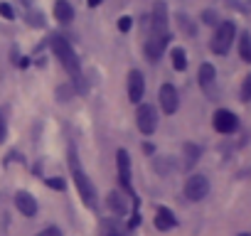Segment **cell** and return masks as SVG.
<instances>
[{"label":"cell","instance_id":"obj_9","mask_svg":"<svg viewBox=\"0 0 251 236\" xmlns=\"http://www.w3.org/2000/svg\"><path fill=\"white\" fill-rule=\"evenodd\" d=\"M168 42H170V35H151V40L146 42V57L151 62H158L163 57Z\"/></svg>","mask_w":251,"mask_h":236},{"label":"cell","instance_id":"obj_13","mask_svg":"<svg viewBox=\"0 0 251 236\" xmlns=\"http://www.w3.org/2000/svg\"><path fill=\"white\" fill-rule=\"evenodd\" d=\"M175 224H177L175 214H173L168 207H158V212H155V229H160V231H170Z\"/></svg>","mask_w":251,"mask_h":236},{"label":"cell","instance_id":"obj_22","mask_svg":"<svg viewBox=\"0 0 251 236\" xmlns=\"http://www.w3.org/2000/svg\"><path fill=\"white\" fill-rule=\"evenodd\" d=\"M0 15H3L5 20H15V10L8 3H0Z\"/></svg>","mask_w":251,"mask_h":236},{"label":"cell","instance_id":"obj_28","mask_svg":"<svg viewBox=\"0 0 251 236\" xmlns=\"http://www.w3.org/2000/svg\"><path fill=\"white\" fill-rule=\"evenodd\" d=\"M86 3H89V8H96V5H101V3H103V0H86Z\"/></svg>","mask_w":251,"mask_h":236},{"label":"cell","instance_id":"obj_8","mask_svg":"<svg viewBox=\"0 0 251 236\" xmlns=\"http://www.w3.org/2000/svg\"><path fill=\"white\" fill-rule=\"evenodd\" d=\"M151 27H153V35H168V5L163 0L153 5V18H151Z\"/></svg>","mask_w":251,"mask_h":236},{"label":"cell","instance_id":"obj_27","mask_svg":"<svg viewBox=\"0 0 251 236\" xmlns=\"http://www.w3.org/2000/svg\"><path fill=\"white\" fill-rule=\"evenodd\" d=\"M47 185H50V187H57V189H62V187H64V182H62V180H47Z\"/></svg>","mask_w":251,"mask_h":236},{"label":"cell","instance_id":"obj_10","mask_svg":"<svg viewBox=\"0 0 251 236\" xmlns=\"http://www.w3.org/2000/svg\"><path fill=\"white\" fill-rule=\"evenodd\" d=\"M158 98H160V106H163L165 113H175L177 106H180V96H177V89L173 84H163Z\"/></svg>","mask_w":251,"mask_h":236},{"label":"cell","instance_id":"obj_6","mask_svg":"<svg viewBox=\"0 0 251 236\" xmlns=\"http://www.w3.org/2000/svg\"><path fill=\"white\" fill-rule=\"evenodd\" d=\"M212 126H214L217 133H234V131L239 128V118H236L231 111L219 108V111L214 113V118H212Z\"/></svg>","mask_w":251,"mask_h":236},{"label":"cell","instance_id":"obj_23","mask_svg":"<svg viewBox=\"0 0 251 236\" xmlns=\"http://www.w3.org/2000/svg\"><path fill=\"white\" fill-rule=\"evenodd\" d=\"M131 25H133V18H128V15H123V18L118 20V30H121V32H128Z\"/></svg>","mask_w":251,"mask_h":236},{"label":"cell","instance_id":"obj_14","mask_svg":"<svg viewBox=\"0 0 251 236\" xmlns=\"http://www.w3.org/2000/svg\"><path fill=\"white\" fill-rule=\"evenodd\" d=\"M54 18L62 25H69L74 20V8H72L69 0H57V3H54Z\"/></svg>","mask_w":251,"mask_h":236},{"label":"cell","instance_id":"obj_15","mask_svg":"<svg viewBox=\"0 0 251 236\" xmlns=\"http://www.w3.org/2000/svg\"><path fill=\"white\" fill-rule=\"evenodd\" d=\"M106 207L113 212V214H126V209H128V207H126V197L121 194V192H111L108 197H106Z\"/></svg>","mask_w":251,"mask_h":236},{"label":"cell","instance_id":"obj_11","mask_svg":"<svg viewBox=\"0 0 251 236\" xmlns=\"http://www.w3.org/2000/svg\"><path fill=\"white\" fill-rule=\"evenodd\" d=\"M143 94H146V79L138 69H131L128 71V98L133 103H138L143 98Z\"/></svg>","mask_w":251,"mask_h":236},{"label":"cell","instance_id":"obj_18","mask_svg":"<svg viewBox=\"0 0 251 236\" xmlns=\"http://www.w3.org/2000/svg\"><path fill=\"white\" fill-rule=\"evenodd\" d=\"M239 57H241L244 62L251 64V37H249L246 32H244L241 40H239Z\"/></svg>","mask_w":251,"mask_h":236},{"label":"cell","instance_id":"obj_21","mask_svg":"<svg viewBox=\"0 0 251 236\" xmlns=\"http://www.w3.org/2000/svg\"><path fill=\"white\" fill-rule=\"evenodd\" d=\"M241 101H251V74L244 76V84H241Z\"/></svg>","mask_w":251,"mask_h":236},{"label":"cell","instance_id":"obj_5","mask_svg":"<svg viewBox=\"0 0 251 236\" xmlns=\"http://www.w3.org/2000/svg\"><path fill=\"white\" fill-rule=\"evenodd\" d=\"M209 194V180L204 177V175H192V177H187V182H185V197L190 199V202H200V199H204Z\"/></svg>","mask_w":251,"mask_h":236},{"label":"cell","instance_id":"obj_1","mask_svg":"<svg viewBox=\"0 0 251 236\" xmlns=\"http://www.w3.org/2000/svg\"><path fill=\"white\" fill-rule=\"evenodd\" d=\"M69 172H72V180H74V185H76V192H79L81 202H84L86 207H96V185H94V182L89 180V175L84 172V167H81V163H79L74 148H69Z\"/></svg>","mask_w":251,"mask_h":236},{"label":"cell","instance_id":"obj_17","mask_svg":"<svg viewBox=\"0 0 251 236\" xmlns=\"http://www.w3.org/2000/svg\"><path fill=\"white\" fill-rule=\"evenodd\" d=\"M170 59H173V69H175V71H185V69H187V54H185L182 47H175V49L170 52Z\"/></svg>","mask_w":251,"mask_h":236},{"label":"cell","instance_id":"obj_4","mask_svg":"<svg viewBox=\"0 0 251 236\" xmlns=\"http://www.w3.org/2000/svg\"><path fill=\"white\" fill-rule=\"evenodd\" d=\"M136 126L143 136H153L158 128V111L151 103H141L136 111Z\"/></svg>","mask_w":251,"mask_h":236},{"label":"cell","instance_id":"obj_26","mask_svg":"<svg viewBox=\"0 0 251 236\" xmlns=\"http://www.w3.org/2000/svg\"><path fill=\"white\" fill-rule=\"evenodd\" d=\"M202 20H204V23H207V25H214V20H217V15H214V13H212V10H207V13H204V15H202Z\"/></svg>","mask_w":251,"mask_h":236},{"label":"cell","instance_id":"obj_25","mask_svg":"<svg viewBox=\"0 0 251 236\" xmlns=\"http://www.w3.org/2000/svg\"><path fill=\"white\" fill-rule=\"evenodd\" d=\"M5 136H8V126H5V121H3V116H0V143L5 141Z\"/></svg>","mask_w":251,"mask_h":236},{"label":"cell","instance_id":"obj_2","mask_svg":"<svg viewBox=\"0 0 251 236\" xmlns=\"http://www.w3.org/2000/svg\"><path fill=\"white\" fill-rule=\"evenodd\" d=\"M50 45H52V52H54V57L59 59V64L67 69V74H69V76H74V79H79V74H81V67H79L76 52L72 49L69 40H64L62 35H54Z\"/></svg>","mask_w":251,"mask_h":236},{"label":"cell","instance_id":"obj_16","mask_svg":"<svg viewBox=\"0 0 251 236\" xmlns=\"http://www.w3.org/2000/svg\"><path fill=\"white\" fill-rule=\"evenodd\" d=\"M214 79H217L214 67H212V64H202V67H200V86H202L204 91H209L212 84H214Z\"/></svg>","mask_w":251,"mask_h":236},{"label":"cell","instance_id":"obj_30","mask_svg":"<svg viewBox=\"0 0 251 236\" xmlns=\"http://www.w3.org/2000/svg\"><path fill=\"white\" fill-rule=\"evenodd\" d=\"M239 236H251V234H239Z\"/></svg>","mask_w":251,"mask_h":236},{"label":"cell","instance_id":"obj_24","mask_svg":"<svg viewBox=\"0 0 251 236\" xmlns=\"http://www.w3.org/2000/svg\"><path fill=\"white\" fill-rule=\"evenodd\" d=\"M37 236H62V231L57 229V226H47L45 231H40Z\"/></svg>","mask_w":251,"mask_h":236},{"label":"cell","instance_id":"obj_3","mask_svg":"<svg viewBox=\"0 0 251 236\" xmlns=\"http://www.w3.org/2000/svg\"><path fill=\"white\" fill-rule=\"evenodd\" d=\"M234 37H236V27H234V23L224 20V23L217 27V32H214V37H212V42H209L212 52H214V54H226L229 47H231V42H234Z\"/></svg>","mask_w":251,"mask_h":236},{"label":"cell","instance_id":"obj_20","mask_svg":"<svg viewBox=\"0 0 251 236\" xmlns=\"http://www.w3.org/2000/svg\"><path fill=\"white\" fill-rule=\"evenodd\" d=\"M27 23H30V27H45V15L42 13H27Z\"/></svg>","mask_w":251,"mask_h":236},{"label":"cell","instance_id":"obj_19","mask_svg":"<svg viewBox=\"0 0 251 236\" xmlns=\"http://www.w3.org/2000/svg\"><path fill=\"white\" fill-rule=\"evenodd\" d=\"M185 158H187V160H185V167H192V165L200 160V148L192 145V143H187V145H185Z\"/></svg>","mask_w":251,"mask_h":236},{"label":"cell","instance_id":"obj_7","mask_svg":"<svg viewBox=\"0 0 251 236\" xmlns=\"http://www.w3.org/2000/svg\"><path fill=\"white\" fill-rule=\"evenodd\" d=\"M116 165H118V182H121V187L128 194H133V189H131V158H128V153L118 150L116 153Z\"/></svg>","mask_w":251,"mask_h":236},{"label":"cell","instance_id":"obj_12","mask_svg":"<svg viewBox=\"0 0 251 236\" xmlns=\"http://www.w3.org/2000/svg\"><path fill=\"white\" fill-rule=\"evenodd\" d=\"M15 207L23 216H35L37 214V199L30 192H18L15 194Z\"/></svg>","mask_w":251,"mask_h":236},{"label":"cell","instance_id":"obj_29","mask_svg":"<svg viewBox=\"0 0 251 236\" xmlns=\"http://www.w3.org/2000/svg\"><path fill=\"white\" fill-rule=\"evenodd\" d=\"M106 234H108V236H118V231H113L111 226H106Z\"/></svg>","mask_w":251,"mask_h":236},{"label":"cell","instance_id":"obj_31","mask_svg":"<svg viewBox=\"0 0 251 236\" xmlns=\"http://www.w3.org/2000/svg\"><path fill=\"white\" fill-rule=\"evenodd\" d=\"M249 10H251V0H249Z\"/></svg>","mask_w":251,"mask_h":236}]
</instances>
